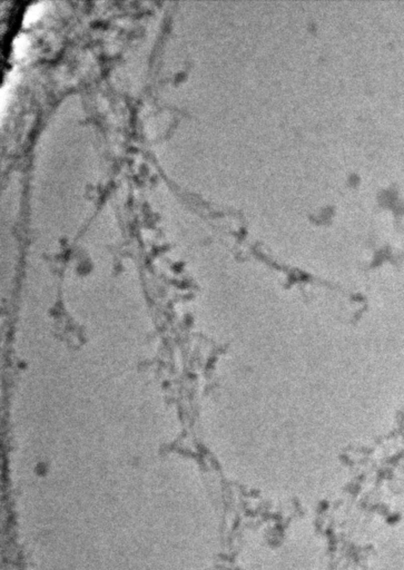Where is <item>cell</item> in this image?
Masks as SVG:
<instances>
[{
    "mask_svg": "<svg viewBox=\"0 0 404 570\" xmlns=\"http://www.w3.org/2000/svg\"><path fill=\"white\" fill-rule=\"evenodd\" d=\"M19 79V73L17 72L16 69H14L10 72L9 76L7 78V82L5 84L2 90H0V106H2V115H4V112L6 110L8 103H9V99L12 97V93H13V88L15 84L18 82Z\"/></svg>",
    "mask_w": 404,
    "mask_h": 570,
    "instance_id": "cell-1",
    "label": "cell"
},
{
    "mask_svg": "<svg viewBox=\"0 0 404 570\" xmlns=\"http://www.w3.org/2000/svg\"><path fill=\"white\" fill-rule=\"evenodd\" d=\"M43 13H44V4L43 3L33 4L32 6L28 7V9L26 10V13H25L23 24L25 25V26L33 24L34 22H36V20L40 16H42Z\"/></svg>",
    "mask_w": 404,
    "mask_h": 570,
    "instance_id": "cell-2",
    "label": "cell"
},
{
    "mask_svg": "<svg viewBox=\"0 0 404 570\" xmlns=\"http://www.w3.org/2000/svg\"><path fill=\"white\" fill-rule=\"evenodd\" d=\"M13 47H14L15 57L16 58L23 57L24 55L26 54L27 49L29 47V38L24 34L18 35V36L14 40Z\"/></svg>",
    "mask_w": 404,
    "mask_h": 570,
    "instance_id": "cell-3",
    "label": "cell"
}]
</instances>
